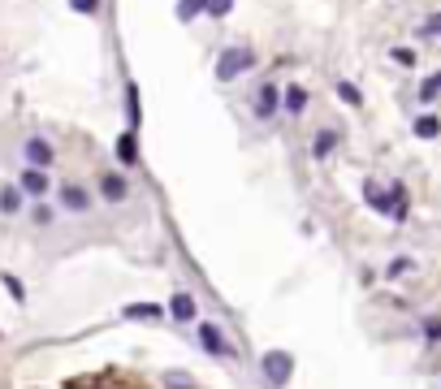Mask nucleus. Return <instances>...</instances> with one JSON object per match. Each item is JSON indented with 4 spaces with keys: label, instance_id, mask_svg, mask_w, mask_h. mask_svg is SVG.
<instances>
[{
    "label": "nucleus",
    "instance_id": "17",
    "mask_svg": "<svg viewBox=\"0 0 441 389\" xmlns=\"http://www.w3.org/2000/svg\"><path fill=\"white\" fill-rule=\"evenodd\" d=\"M337 95H342V100L351 104V109H359V104H363V95H359V87H355V83H337Z\"/></svg>",
    "mask_w": 441,
    "mask_h": 389
},
{
    "label": "nucleus",
    "instance_id": "1",
    "mask_svg": "<svg viewBox=\"0 0 441 389\" xmlns=\"http://www.w3.org/2000/svg\"><path fill=\"white\" fill-rule=\"evenodd\" d=\"M251 65H255V52L251 48H225L221 61H217V78H221V83H233V78L247 74Z\"/></svg>",
    "mask_w": 441,
    "mask_h": 389
},
{
    "label": "nucleus",
    "instance_id": "9",
    "mask_svg": "<svg viewBox=\"0 0 441 389\" xmlns=\"http://www.w3.org/2000/svg\"><path fill=\"white\" fill-rule=\"evenodd\" d=\"M363 195H368V203L376 207V212H394V199H389V191H381L376 182H368V186H363Z\"/></svg>",
    "mask_w": 441,
    "mask_h": 389
},
{
    "label": "nucleus",
    "instance_id": "5",
    "mask_svg": "<svg viewBox=\"0 0 441 389\" xmlns=\"http://www.w3.org/2000/svg\"><path fill=\"white\" fill-rule=\"evenodd\" d=\"M277 104H281V87H277V83H264V87L255 91V104H251V109H255V117H273Z\"/></svg>",
    "mask_w": 441,
    "mask_h": 389
},
{
    "label": "nucleus",
    "instance_id": "3",
    "mask_svg": "<svg viewBox=\"0 0 441 389\" xmlns=\"http://www.w3.org/2000/svg\"><path fill=\"white\" fill-rule=\"evenodd\" d=\"M22 156H26V161H31L35 169H48L52 161H57V151H52V143H43L39 135H31V139L22 143Z\"/></svg>",
    "mask_w": 441,
    "mask_h": 389
},
{
    "label": "nucleus",
    "instance_id": "19",
    "mask_svg": "<svg viewBox=\"0 0 441 389\" xmlns=\"http://www.w3.org/2000/svg\"><path fill=\"white\" fill-rule=\"evenodd\" d=\"M437 130H441V121H437V117H420V121H415V135H420V139H433Z\"/></svg>",
    "mask_w": 441,
    "mask_h": 389
},
{
    "label": "nucleus",
    "instance_id": "4",
    "mask_svg": "<svg viewBox=\"0 0 441 389\" xmlns=\"http://www.w3.org/2000/svg\"><path fill=\"white\" fill-rule=\"evenodd\" d=\"M61 207H65V212H91V195H87V186L65 182V186H61Z\"/></svg>",
    "mask_w": 441,
    "mask_h": 389
},
{
    "label": "nucleus",
    "instance_id": "20",
    "mask_svg": "<svg viewBox=\"0 0 441 389\" xmlns=\"http://www.w3.org/2000/svg\"><path fill=\"white\" fill-rule=\"evenodd\" d=\"M437 95H441V74H433L428 83L420 87V100H424V104H428V100H437Z\"/></svg>",
    "mask_w": 441,
    "mask_h": 389
},
{
    "label": "nucleus",
    "instance_id": "6",
    "mask_svg": "<svg viewBox=\"0 0 441 389\" xmlns=\"http://www.w3.org/2000/svg\"><path fill=\"white\" fill-rule=\"evenodd\" d=\"M100 191H104V199H109V203H125V195H130V186H125L121 173H100Z\"/></svg>",
    "mask_w": 441,
    "mask_h": 389
},
{
    "label": "nucleus",
    "instance_id": "8",
    "mask_svg": "<svg viewBox=\"0 0 441 389\" xmlns=\"http://www.w3.org/2000/svg\"><path fill=\"white\" fill-rule=\"evenodd\" d=\"M199 342H203V350H212V355H229V346H225V337H221L217 325H199Z\"/></svg>",
    "mask_w": 441,
    "mask_h": 389
},
{
    "label": "nucleus",
    "instance_id": "21",
    "mask_svg": "<svg viewBox=\"0 0 441 389\" xmlns=\"http://www.w3.org/2000/svg\"><path fill=\"white\" fill-rule=\"evenodd\" d=\"M74 9L87 13V18H95V13H100V0H74Z\"/></svg>",
    "mask_w": 441,
    "mask_h": 389
},
{
    "label": "nucleus",
    "instance_id": "16",
    "mask_svg": "<svg viewBox=\"0 0 441 389\" xmlns=\"http://www.w3.org/2000/svg\"><path fill=\"white\" fill-rule=\"evenodd\" d=\"M229 9H233V0H203V13L208 18H225Z\"/></svg>",
    "mask_w": 441,
    "mask_h": 389
},
{
    "label": "nucleus",
    "instance_id": "24",
    "mask_svg": "<svg viewBox=\"0 0 441 389\" xmlns=\"http://www.w3.org/2000/svg\"><path fill=\"white\" fill-rule=\"evenodd\" d=\"M411 268V259H394V264H389V277H402Z\"/></svg>",
    "mask_w": 441,
    "mask_h": 389
},
{
    "label": "nucleus",
    "instance_id": "10",
    "mask_svg": "<svg viewBox=\"0 0 441 389\" xmlns=\"http://www.w3.org/2000/svg\"><path fill=\"white\" fill-rule=\"evenodd\" d=\"M117 161H121V165H135V161H139V143H135V130H130V135H121V139H117Z\"/></svg>",
    "mask_w": 441,
    "mask_h": 389
},
{
    "label": "nucleus",
    "instance_id": "15",
    "mask_svg": "<svg viewBox=\"0 0 441 389\" xmlns=\"http://www.w3.org/2000/svg\"><path fill=\"white\" fill-rule=\"evenodd\" d=\"M195 316V299L191 294H177L173 299V320H191Z\"/></svg>",
    "mask_w": 441,
    "mask_h": 389
},
{
    "label": "nucleus",
    "instance_id": "22",
    "mask_svg": "<svg viewBox=\"0 0 441 389\" xmlns=\"http://www.w3.org/2000/svg\"><path fill=\"white\" fill-rule=\"evenodd\" d=\"M394 61H398V65H415V52H411V48H394Z\"/></svg>",
    "mask_w": 441,
    "mask_h": 389
},
{
    "label": "nucleus",
    "instance_id": "23",
    "mask_svg": "<svg viewBox=\"0 0 441 389\" xmlns=\"http://www.w3.org/2000/svg\"><path fill=\"white\" fill-rule=\"evenodd\" d=\"M424 333H428V342H441V320H428Z\"/></svg>",
    "mask_w": 441,
    "mask_h": 389
},
{
    "label": "nucleus",
    "instance_id": "25",
    "mask_svg": "<svg viewBox=\"0 0 441 389\" xmlns=\"http://www.w3.org/2000/svg\"><path fill=\"white\" fill-rule=\"evenodd\" d=\"M428 31H433V35H441V13H433V18H428Z\"/></svg>",
    "mask_w": 441,
    "mask_h": 389
},
{
    "label": "nucleus",
    "instance_id": "18",
    "mask_svg": "<svg viewBox=\"0 0 441 389\" xmlns=\"http://www.w3.org/2000/svg\"><path fill=\"white\" fill-rule=\"evenodd\" d=\"M203 13V0H182V5H177V18L182 22H191V18H199Z\"/></svg>",
    "mask_w": 441,
    "mask_h": 389
},
{
    "label": "nucleus",
    "instance_id": "7",
    "mask_svg": "<svg viewBox=\"0 0 441 389\" xmlns=\"http://www.w3.org/2000/svg\"><path fill=\"white\" fill-rule=\"evenodd\" d=\"M18 191H22V195H31V199H39V195L48 191V173L31 165V169H26V173H22V186H18Z\"/></svg>",
    "mask_w": 441,
    "mask_h": 389
},
{
    "label": "nucleus",
    "instance_id": "2",
    "mask_svg": "<svg viewBox=\"0 0 441 389\" xmlns=\"http://www.w3.org/2000/svg\"><path fill=\"white\" fill-rule=\"evenodd\" d=\"M259 368H264V381L269 385H285V381H290V372H294V359L285 355V350H269L264 359H259Z\"/></svg>",
    "mask_w": 441,
    "mask_h": 389
},
{
    "label": "nucleus",
    "instance_id": "14",
    "mask_svg": "<svg viewBox=\"0 0 441 389\" xmlns=\"http://www.w3.org/2000/svg\"><path fill=\"white\" fill-rule=\"evenodd\" d=\"M125 316L130 320H156V316H161V307H156V303H135V307H125Z\"/></svg>",
    "mask_w": 441,
    "mask_h": 389
},
{
    "label": "nucleus",
    "instance_id": "13",
    "mask_svg": "<svg viewBox=\"0 0 441 389\" xmlns=\"http://www.w3.org/2000/svg\"><path fill=\"white\" fill-rule=\"evenodd\" d=\"M18 207H22V191H18V186H5V191H0V212L13 217Z\"/></svg>",
    "mask_w": 441,
    "mask_h": 389
},
{
    "label": "nucleus",
    "instance_id": "11",
    "mask_svg": "<svg viewBox=\"0 0 441 389\" xmlns=\"http://www.w3.org/2000/svg\"><path fill=\"white\" fill-rule=\"evenodd\" d=\"M337 147V130H320L316 135V143H311V156H316V161H325V156Z\"/></svg>",
    "mask_w": 441,
    "mask_h": 389
},
{
    "label": "nucleus",
    "instance_id": "12",
    "mask_svg": "<svg viewBox=\"0 0 441 389\" xmlns=\"http://www.w3.org/2000/svg\"><path fill=\"white\" fill-rule=\"evenodd\" d=\"M281 104H285L290 113H303V109H307V91H303V87H285V91H281Z\"/></svg>",
    "mask_w": 441,
    "mask_h": 389
}]
</instances>
